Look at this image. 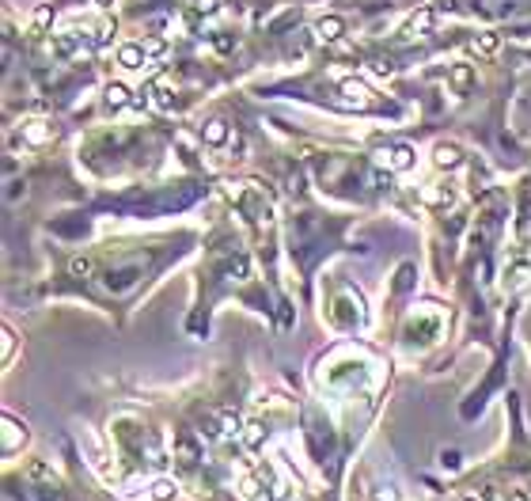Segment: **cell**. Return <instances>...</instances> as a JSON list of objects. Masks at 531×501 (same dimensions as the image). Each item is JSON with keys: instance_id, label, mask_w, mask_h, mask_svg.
Segmentation results:
<instances>
[{"instance_id": "11", "label": "cell", "mask_w": 531, "mask_h": 501, "mask_svg": "<svg viewBox=\"0 0 531 501\" xmlns=\"http://www.w3.org/2000/svg\"><path fill=\"white\" fill-rule=\"evenodd\" d=\"M508 501H527V497L524 494H508Z\"/></svg>"}, {"instance_id": "8", "label": "cell", "mask_w": 531, "mask_h": 501, "mask_svg": "<svg viewBox=\"0 0 531 501\" xmlns=\"http://www.w3.org/2000/svg\"><path fill=\"white\" fill-rule=\"evenodd\" d=\"M440 467H444V471H459V467H463L459 452H456V448H444V452H440Z\"/></svg>"}, {"instance_id": "3", "label": "cell", "mask_w": 531, "mask_h": 501, "mask_svg": "<svg viewBox=\"0 0 531 501\" xmlns=\"http://www.w3.org/2000/svg\"><path fill=\"white\" fill-rule=\"evenodd\" d=\"M421 202L429 205V209H448L456 202V190L448 183H429V186L421 190Z\"/></svg>"}, {"instance_id": "10", "label": "cell", "mask_w": 531, "mask_h": 501, "mask_svg": "<svg viewBox=\"0 0 531 501\" xmlns=\"http://www.w3.org/2000/svg\"><path fill=\"white\" fill-rule=\"evenodd\" d=\"M12 346H15V335L12 326H5V361H12Z\"/></svg>"}, {"instance_id": "7", "label": "cell", "mask_w": 531, "mask_h": 501, "mask_svg": "<svg viewBox=\"0 0 531 501\" xmlns=\"http://www.w3.org/2000/svg\"><path fill=\"white\" fill-rule=\"evenodd\" d=\"M175 452L182 456V464H198V445H194V441H186V437L175 441Z\"/></svg>"}, {"instance_id": "4", "label": "cell", "mask_w": 531, "mask_h": 501, "mask_svg": "<svg viewBox=\"0 0 531 501\" xmlns=\"http://www.w3.org/2000/svg\"><path fill=\"white\" fill-rule=\"evenodd\" d=\"M433 164H437L440 171H456V167H463V152H459L456 145H448V141H440V145L433 148Z\"/></svg>"}, {"instance_id": "1", "label": "cell", "mask_w": 531, "mask_h": 501, "mask_svg": "<svg viewBox=\"0 0 531 501\" xmlns=\"http://www.w3.org/2000/svg\"><path fill=\"white\" fill-rule=\"evenodd\" d=\"M379 156H384V164H388L391 171H410V167L418 164V152H414L410 145H402V141L388 145L384 152H379Z\"/></svg>"}, {"instance_id": "9", "label": "cell", "mask_w": 531, "mask_h": 501, "mask_svg": "<svg viewBox=\"0 0 531 501\" xmlns=\"http://www.w3.org/2000/svg\"><path fill=\"white\" fill-rule=\"evenodd\" d=\"M376 501H398V490L395 486H379L376 490Z\"/></svg>"}, {"instance_id": "13", "label": "cell", "mask_w": 531, "mask_h": 501, "mask_svg": "<svg viewBox=\"0 0 531 501\" xmlns=\"http://www.w3.org/2000/svg\"><path fill=\"white\" fill-rule=\"evenodd\" d=\"M285 501H289V497H285Z\"/></svg>"}, {"instance_id": "12", "label": "cell", "mask_w": 531, "mask_h": 501, "mask_svg": "<svg viewBox=\"0 0 531 501\" xmlns=\"http://www.w3.org/2000/svg\"><path fill=\"white\" fill-rule=\"evenodd\" d=\"M459 501H478V497H459Z\"/></svg>"}, {"instance_id": "5", "label": "cell", "mask_w": 531, "mask_h": 501, "mask_svg": "<svg viewBox=\"0 0 531 501\" xmlns=\"http://www.w3.org/2000/svg\"><path fill=\"white\" fill-rule=\"evenodd\" d=\"M266 433H270L266 422H247V426H243V448H247V452H259V448L266 445Z\"/></svg>"}, {"instance_id": "2", "label": "cell", "mask_w": 531, "mask_h": 501, "mask_svg": "<svg viewBox=\"0 0 531 501\" xmlns=\"http://www.w3.org/2000/svg\"><path fill=\"white\" fill-rule=\"evenodd\" d=\"M24 445H27V426L19 422V418H12V414H5V445H0V452L15 456Z\"/></svg>"}, {"instance_id": "6", "label": "cell", "mask_w": 531, "mask_h": 501, "mask_svg": "<svg viewBox=\"0 0 531 501\" xmlns=\"http://www.w3.org/2000/svg\"><path fill=\"white\" fill-rule=\"evenodd\" d=\"M148 497H152V501H175V497H179V486H175V478L160 475L156 483L148 486Z\"/></svg>"}]
</instances>
